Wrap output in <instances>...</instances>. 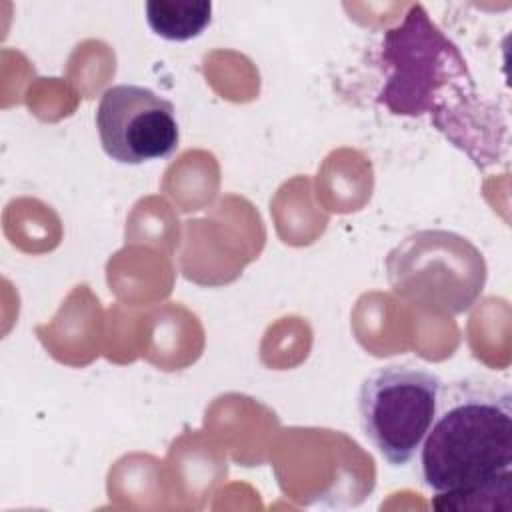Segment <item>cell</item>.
I'll return each mask as SVG.
<instances>
[{
	"instance_id": "cell-3",
	"label": "cell",
	"mask_w": 512,
	"mask_h": 512,
	"mask_svg": "<svg viewBox=\"0 0 512 512\" xmlns=\"http://www.w3.org/2000/svg\"><path fill=\"white\" fill-rule=\"evenodd\" d=\"M382 68L386 84L378 102L404 116L432 112L446 80H462L466 74L458 48L430 22L420 4L406 12L402 24L386 32Z\"/></svg>"
},
{
	"instance_id": "cell-5",
	"label": "cell",
	"mask_w": 512,
	"mask_h": 512,
	"mask_svg": "<svg viewBox=\"0 0 512 512\" xmlns=\"http://www.w3.org/2000/svg\"><path fill=\"white\" fill-rule=\"evenodd\" d=\"M146 22L164 40L186 42L200 36L212 20V2L150 0L144 6Z\"/></svg>"
},
{
	"instance_id": "cell-2",
	"label": "cell",
	"mask_w": 512,
	"mask_h": 512,
	"mask_svg": "<svg viewBox=\"0 0 512 512\" xmlns=\"http://www.w3.org/2000/svg\"><path fill=\"white\" fill-rule=\"evenodd\" d=\"M442 380L416 364L372 370L358 392L364 436L392 466H406L420 450L436 416Z\"/></svg>"
},
{
	"instance_id": "cell-4",
	"label": "cell",
	"mask_w": 512,
	"mask_h": 512,
	"mask_svg": "<svg viewBox=\"0 0 512 512\" xmlns=\"http://www.w3.org/2000/svg\"><path fill=\"white\" fill-rule=\"evenodd\" d=\"M96 128L104 152L120 164L168 158L180 142L172 102L136 84H116L102 94Z\"/></svg>"
},
{
	"instance_id": "cell-1",
	"label": "cell",
	"mask_w": 512,
	"mask_h": 512,
	"mask_svg": "<svg viewBox=\"0 0 512 512\" xmlns=\"http://www.w3.org/2000/svg\"><path fill=\"white\" fill-rule=\"evenodd\" d=\"M420 480L438 510H508L512 394L506 382L472 376L442 384L420 446Z\"/></svg>"
}]
</instances>
